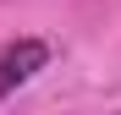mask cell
Masks as SVG:
<instances>
[{
  "label": "cell",
  "mask_w": 121,
  "mask_h": 115,
  "mask_svg": "<svg viewBox=\"0 0 121 115\" xmlns=\"http://www.w3.org/2000/svg\"><path fill=\"white\" fill-rule=\"evenodd\" d=\"M44 66H50V44L44 38H11V44L0 49V99L17 93L22 82H33Z\"/></svg>",
  "instance_id": "cell-1"
}]
</instances>
